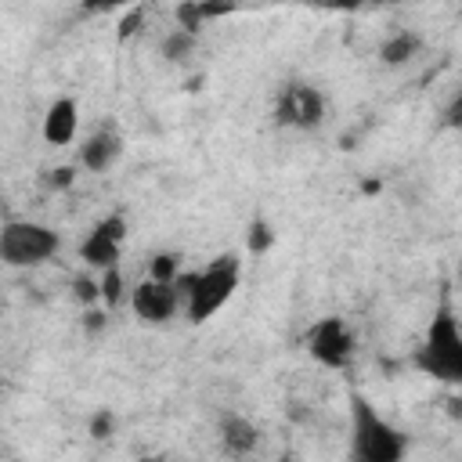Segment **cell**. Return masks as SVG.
<instances>
[{"label": "cell", "instance_id": "7402d4cb", "mask_svg": "<svg viewBox=\"0 0 462 462\" xmlns=\"http://www.w3.org/2000/svg\"><path fill=\"white\" fill-rule=\"evenodd\" d=\"M274 462H296V455H292V451H282V455H278Z\"/></svg>", "mask_w": 462, "mask_h": 462}, {"label": "cell", "instance_id": "ac0fdd59", "mask_svg": "<svg viewBox=\"0 0 462 462\" xmlns=\"http://www.w3.org/2000/svg\"><path fill=\"white\" fill-rule=\"evenodd\" d=\"M116 433V415L112 411H94L90 415V437L94 440H108Z\"/></svg>", "mask_w": 462, "mask_h": 462}, {"label": "cell", "instance_id": "6da1fadb", "mask_svg": "<svg viewBox=\"0 0 462 462\" xmlns=\"http://www.w3.org/2000/svg\"><path fill=\"white\" fill-rule=\"evenodd\" d=\"M408 437L361 393L350 397V462H401Z\"/></svg>", "mask_w": 462, "mask_h": 462}, {"label": "cell", "instance_id": "4fadbf2b", "mask_svg": "<svg viewBox=\"0 0 462 462\" xmlns=\"http://www.w3.org/2000/svg\"><path fill=\"white\" fill-rule=\"evenodd\" d=\"M195 47H199V36H195V32L170 29V32L159 40V58L170 61V65H180V61H188V58L195 54Z\"/></svg>", "mask_w": 462, "mask_h": 462}, {"label": "cell", "instance_id": "44dd1931", "mask_svg": "<svg viewBox=\"0 0 462 462\" xmlns=\"http://www.w3.org/2000/svg\"><path fill=\"white\" fill-rule=\"evenodd\" d=\"M72 180H76V170H72V166H58V170H51V173H47V188H54V191L69 188Z\"/></svg>", "mask_w": 462, "mask_h": 462}, {"label": "cell", "instance_id": "d6986e66", "mask_svg": "<svg viewBox=\"0 0 462 462\" xmlns=\"http://www.w3.org/2000/svg\"><path fill=\"white\" fill-rule=\"evenodd\" d=\"M105 321H108V314L101 307H83V332L87 336H97L105 328Z\"/></svg>", "mask_w": 462, "mask_h": 462}, {"label": "cell", "instance_id": "5b68a950", "mask_svg": "<svg viewBox=\"0 0 462 462\" xmlns=\"http://www.w3.org/2000/svg\"><path fill=\"white\" fill-rule=\"evenodd\" d=\"M303 343H307V354H310L321 368H332V372L346 368L350 357H354V332H350V325H346L343 318H336V314L314 321V325L307 328V339H303Z\"/></svg>", "mask_w": 462, "mask_h": 462}, {"label": "cell", "instance_id": "9c48e42d", "mask_svg": "<svg viewBox=\"0 0 462 462\" xmlns=\"http://www.w3.org/2000/svg\"><path fill=\"white\" fill-rule=\"evenodd\" d=\"M76 130H79V105L72 97H54L47 105V116H43V141L54 148L72 144Z\"/></svg>", "mask_w": 462, "mask_h": 462}, {"label": "cell", "instance_id": "603a6c76", "mask_svg": "<svg viewBox=\"0 0 462 462\" xmlns=\"http://www.w3.org/2000/svg\"><path fill=\"white\" fill-rule=\"evenodd\" d=\"M141 462H170V458H141Z\"/></svg>", "mask_w": 462, "mask_h": 462}, {"label": "cell", "instance_id": "9a60e30c", "mask_svg": "<svg viewBox=\"0 0 462 462\" xmlns=\"http://www.w3.org/2000/svg\"><path fill=\"white\" fill-rule=\"evenodd\" d=\"M180 274V253H155L152 263H148V278L152 282H173Z\"/></svg>", "mask_w": 462, "mask_h": 462}, {"label": "cell", "instance_id": "52a82bcc", "mask_svg": "<svg viewBox=\"0 0 462 462\" xmlns=\"http://www.w3.org/2000/svg\"><path fill=\"white\" fill-rule=\"evenodd\" d=\"M123 238H126V217H123V213H108V217H101V220L90 227V235L83 238L79 260H83L87 267H97V271L119 267Z\"/></svg>", "mask_w": 462, "mask_h": 462}, {"label": "cell", "instance_id": "5bb4252c", "mask_svg": "<svg viewBox=\"0 0 462 462\" xmlns=\"http://www.w3.org/2000/svg\"><path fill=\"white\" fill-rule=\"evenodd\" d=\"M97 292H101V303H105V307H119V303L126 300V278H123V271H119V267L101 271Z\"/></svg>", "mask_w": 462, "mask_h": 462}, {"label": "cell", "instance_id": "8fae6325", "mask_svg": "<svg viewBox=\"0 0 462 462\" xmlns=\"http://www.w3.org/2000/svg\"><path fill=\"white\" fill-rule=\"evenodd\" d=\"M256 444H260V430H256L245 415L227 411V415L220 419V448H224V455H231V458H245Z\"/></svg>", "mask_w": 462, "mask_h": 462}, {"label": "cell", "instance_id": "3957f363", "mask_svg": "<svg viewBox=\"0 0 462 462\" xmlns=\"http://www.w3.org/2000/svg\"><path fill=\"white\" fill-rule=\"evenodd\" d=\"M242 282V260L224 253L217 256L209 267L202 271H191V285H188V300H184V314L191 325H202L209 321L238 289Z\"/></svg>", "mask_w": 462, "mask_h": 462}, {"label": "cell", "instance_id": "277c9868", "mask_svg": "<svg viewBox=\"0 0 462 462\" xmlns=\"http://www.w3.org/2000/svg\"><path fill=\"white\" fill-rule=\"evenodd\" d=\"M58 231L36 220H7L0 227V260L7 267H36L58 253Z\"/></svg>", "mask_w": 462, "mask_h": 462}, {"label": "cell", "instance_id": "e0dca14e", "mask_svg": "<svg viewBox=\"0 0 462 462\" xmlns=\"http://www.w3.org/2000/svg\"><path fill=\"white\" fill-rule=\"evenodd\" d=\"M72 296H76L83 307H94V303L101 300V292H97V282H94V278H87V274H79V278L72 282Z\"/></svg>", "mask_w": 462, "mask_h": 462}, {"label": "cell", "instance_id": "8992f818", "mask_svg": "<svg viewBox=\"0 0 462 462\" xmlns=\"http://www.w3.org/2000/svg\"><path fill=\"white\" fill-rule=\"evenodd\" d=\"M325 119V97L310 83H285L274 97V123L289 130H318Z\"/></svg>", "mask_w": 462, "mask_h": 462}, {"label": "cell", "instance_id": "7a4b0ae2", "mask_svg": "<svg viewBox=\"0 0 462 462\" xmlns=\"http://www.w3.org/2000/svg\"><path fill=\"white\" fill-rule=\"evenodd\" d=\"M415 368L437 383L458 386L462 383V332H458V318L451 310H437L419 350H415Z\"/></svg>", "mask_w": 462, "mask_h": 462}, {"label": "cell", "instance_id": "7c38bea8", "mask_svg": "<svg viewBox=\"0 0 462 462\" xmlns=\"http://www.w3.org/2000/svg\"><path fill=\"white\" fill-rule=\"evenodd\" d=\"M419 51H422V36H419L415 29H397V32H390V36L379 43V61H383L386 69H401V65H408Z\"/></svg>", "mask_w": 462, "mask_h": 462}, {"label": "cell", "instance_id": "ffe728a7", "mask_svg": "<svg viewBox=\"0 0 462 462\" xmlns=\"http://www.w3.org/2000/svg\"><path fill=\"white\" fill-rule=\"evenodd\" d=\"M141 22H144V7H130V11L123 14V22H119V40H130Z\"/></svg>", "mask_w": 462, "mask_h": 462}, {"label": "cell", "instance_id": "ba28073f", "mask_svg": "<svg viewBox=\"0 0 462 462\" xmlns=\"http://www.w3.org/2000/svg\"><path fill=\"white\" fill-rule=\"evenodd\" d=\"M130 310H134V318L144 321V325H166L170 318H177V314L184 310V303H180L173 282L166 285V282L144 278V282L134 285V292H130Z\"/></svg>", "mask_w": 462, "mask_h": 462}, {"label": "cell", "instance_id": "30bf717a", "mask_svg": "<svg viewBox=\"0 0 462 462\" xmlns=\"http://www.w3.org/2000/svg\"><path fill=\"white\" fill-rule=\"evenodd\" d=\"M119 155H123V137H119L116 130H94V134L79 144V152H76L79 166L90 170V173H105Z\"/></svg>", "mask_w": 462, "mask_h": 462}, {"label": "cell", "instance_id": "2e32d148", "mask_svg": "<svg viewBox=\"0 0 462 462\" xmlns=\"http://www.w3.org/2000/svg\"><path fill=\"white\" fill-rule=\"evenodd\" d=\"M271 245H274V231H271V224H267L263 217H256V220L249 224V238H245V249H249L253 256H263Z\"/></svg>", "mask_w": 462, "mask_h": 462}]
</instances>
